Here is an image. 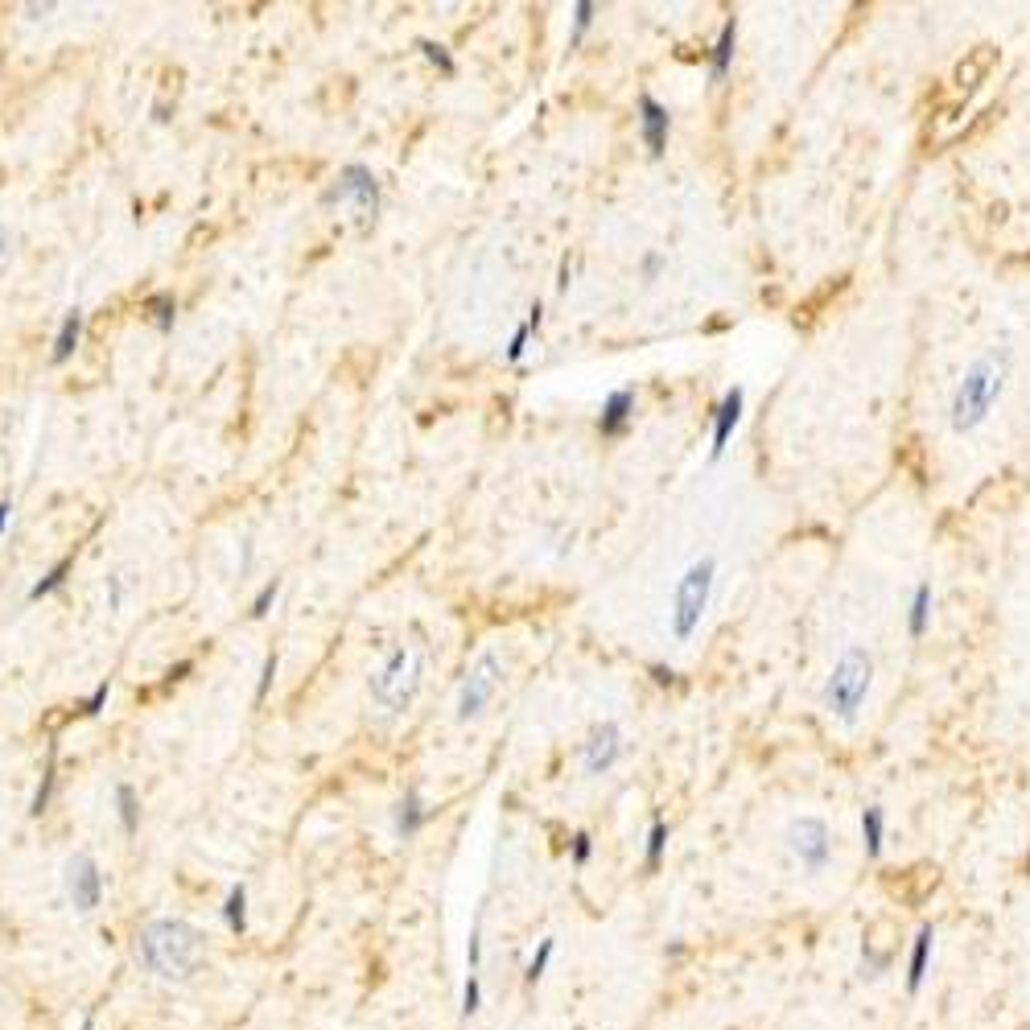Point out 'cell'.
Wrapping results in <instances>:
<instances>
[{"label": "cell", "instance_id": "9a60e30c", "mask_svg": "<svg viewBox=\"0 0 1030 1030\" xmlns=\"http://www.w3.org/2000/svg\"><path fill=\"white\" fill-rule=\"evenodd\" d=\"M932 952H936V932H932V923H923L911 940V956H907V989L911 993L923 989L927 969H932Z\"/></svg>", "mask_w": 1030, "mask_h": 1030}, {"label": "cell", "instance_id": "8992f818", "mask_svg": "<svg viewBox=\"0 0 1030 1030\" xmlns=\"http://www.w3.org/2000/svg\"><path fill=\"white\" fill-rule=\"evenodd\" d=\"M499 689H503V660H499V651H483V656L470 664L462 689H458L454 717H458V721H474L478 713H483V709L495 701Z\"/></svg>", "mask_w": 1030, "mask_h": 1030}, {"label": "cell", "instance_id": "4fadbf2b", "mask_svg": "<svg viewBox=\"0 0 1030 1030\" xmlns=\"http://www.w3.org/2000/svg\"><path fill=\"white\" fill-rule=\"evenodd\" d=\"M742 400H746L742 388H730L726 396H721V404L713 408V445H709L713 458L726 454V445H730V437H734V429L742 421Z\"/></svg>", "mask_w": 1030, "mask_h": 1030}, {"label": "cell", "instance_id": "7402d4cb", "mask_svg": "<svg viewBox=\"0 0 1030 1030\" xmlns=\"http://www.w3.org/2000/svg\"><path fill=\"white\" fill-rule=\"evenodd\" d=\"M862 845H866V857H882V845H886V812L882 808H862Z\"/></svg>", "mask_w": 1030, "mask_h": 1030}, {"label": "cell", "instance_id": "4dcf8cb0", "mask_svg": "<svg viewBox=\"0 0 1030 1030\" xmlns=\"http://www.w3.org/2000/svg\"><path fill=\"white\" fill-rule=\"evenodd\" d=\"M466 973H483V915L474 919L470 940H466Z\"/></svg>", "mask_w": 1030, "mask_h": 1030}, {"label": "cell", "instance_id": "83f0119b", "mask_svg": "<svg viewBox=\"0 0 1030 1030\" xmlns=\"http://www.w3.org/2000/svg\"><path fill=\"white\" fill-rule=\"evenodd\" d=\"M145 309L153 314L157 330H174V318H178V301L169 297V293H153V297L145 301Z\"/></svg>", "mask_w": 1030, "mask_h": 1030}, {"label": "cell", "instance_id": "277c9868", "mask_svg": "<svg viewBox=\"0 0 1030 1030\" xmlns=\"http://www.w3.org/2000/svg\"><path fill=\"white\" fill-rule=\"evenodd\" d=\"M713 577H717V561L701 557L676 581V598H672V635H676V643H689L701 631V618H705V606H709V594H713Z\"/></svg>", "mask_w": 1030, "mask_h": 1030}, {"label": "cell", "instance_id": "2e32d148", "mask_svg": "<svg viewBox=\"0 0 1030 1030\" xmlns=\"http://www.w3.org/2000/svg\"><path fill=\"white\" fill-rule=\"evenodd\" d=\"M631 412H635V392L631 388H614L602 404V417H598V433L602 437H618L631 425Z\"/></svg>", "mask_w": 1030, "mask_h": 1030}, {"label": "cell", "instance_id": "e575fe53", "mask_svg": "<svg viewBox=\"0 0 1030 1030\" xmlns=\"http://www.w3.org/2000/svg\"><path fill=\"white\" fill-rule=\"evenodd\" d=\"M277 594H281V581H277V577H272V581H264V586H260V594L252 598V618H264L272 606H277Z\"/></svg>", "mask_w": 1030, "mask_h": 1030}, {"label": "cell", "instance_id": "e0dca14e", "mask_svg": "<svg viewBox=\"0 0 1030 1030\" xmlns=\"http://www.w3.org/2000/svg\"><path fill=\"white\" fill-rule=\"evenodd\" d=\"M83 342V309H66L62 314V322H58V330H54V347H50V363L58 367V363H66L75 355V347Z\"/></svg>", "mask_w": 1030, "mask_h": 1030}, {"label": "cell", "instance_id": "6da1fadb", "mask_svg": "<svg viewBox=\"0 0 1030 1030\" xmlns=\"http://www.w3.org/2000/svg\"><path fill=\"white\" fill-rule=\"evenodd\" d=\"M136 965L165 985H186L211 965V940L178 915H157L136 932Z\"/></svg>", "mask_w": 1030, "mask_h": 1030}, {"label": "cell", "instance_id": "5bb4252c", "mask_svg": "<svg viewBox=\"0 0 1030 1030\" xmlns=\"http://www.w3.org/2000/svg\"><path fill=\"white\" fill-rule=\"evenodd\" d=\"M425 824H429V804H425V796L417 792V787H408V792L400 796V804H396V812H392V829H396L400 841H412L425 829Z\"/></svg>", "mask_w": 1030, "mask_h": 1030}, {"label": "cell", "instance_id": "f35d334b", "mask_svg": "<svg viewBox=\"0 0 1030 1030\" xmlns=\"http://www.w3.org/2000/svg\"><path fill=\"white\" fill-rule=\"evenodd\" d=\"M272 680H277V651H272V656L264 660V672H260V689H256V701H264V697H268Z\"/></svg>", "mask_w": 1030, "mask_h": 1030}, {"label": "cell", "instance_id": "b9f144b4", "mask_svg": "<svg viewBox=\"0 0 1030 1030\" xmlns=\"http://www.w3.org/2000/svg\"><path fill=\"white\" fill-rule=\"evenodd\" d=\"M9 524H13V503H0V536L9 532Z\"/></svg>", "mask_w": 1030, "mask_h": 1030}, {"label": "cell", "instance_id": "d4e9b609", "mask_svg": "<svg viewBox=\"0 0 1030 1030\" xmlns=\"http://www.w3.org/2000/svg\"><path fill=\"white\" fill-rule=\"evenodd\" d=\"M668 820H651V829H647V849H643V866L647 870H660V862H664V853H668Z\"/></svg>", "mask_w": 1030, "mask_h": 1030}, {"label": "cell", "instance_id": "ee69618b", "mask_svg": "<svg viewBox=\"0 0 1030 1030\" xmlns=\"http://www.w3.org/2000/svg\"><path fill=\"white\" fill-rule=\"evenodd\" d=\"M79 1030H95V1014H87V1018H83V1026H79Z\"/></svg>", "mask_w": 1030, "mask_h": 1030}, {"label": "cell", "instance_id": "ba28073f", "mask_svg": "<svg viewBox=\"0 0 1030 1030\" xmlns=\"http://www.w3.org/2000/svg\"><path fill=\"white\" fill-rule=\"evenodd\" d=\"M326 202H330V206H355L359 219L371 223L375 215H380V182H375V174H371L367 165L351 161V165L338 169L334 186L326 190Z\"/></svg>", "mask_w": 1030, "mask_h": 1030}, {"label": "cell", "instance_id": "f1b7e54d", "mask_svg": "<svg viewBox=\"0 0 1030 1030\" xmlns=\"http://www.w3.org/2000/svg\"><path fill=\"white\" fill-rule=\"evenodd\" d=\"M594 13H598L594 0H577V5H573V33H569V46H581V38H586L590 25H594Z\"/></svg>", "mask_w": 1030, "mask_h": 1030}, {"label": "cell", "instance_id": "8fae6325", "mask_svg": "<svg viewBox=\"0 0 1030 1030\" xmlns=\"http://www.w3.org/2000/svg\"><path fill=\"white\" fill-rule=\"evenodd\" d=\"M993 66H998V46L981 42V46L965 50V58H960L956 71H952V87H956L960 95H973V91L993 75Z\"/></svg>", "mask_w": 1030, "mask_h": 1030}, {"label": "cell", "instance_id": "44dd1931", "mask_svg": "<svg viewBox=\"0 0 1030 1030\" xmlns=\"http://www.w3.org/2000/svg\"><path fill=\"white\" fill-rule=\"evenodd\" d=\"M553 956H557V940H553V936H544V940L532 948L528 965H524V989H536V985L548 977V965H553Z\"/></svg>", "mask_w": 1030, "mask_h": 1030}, {"label": "cell", "instance_id": "d6a6232c", "mask_svg": "<svg viewBox=\"0 0 1030 1030\" xmlns=\"http://www.w3.org/2000/svg\"><path fill=\"white\" fill-rule=\"evenodd\" d=\"M841 289H845V277H837V281H829V285H820V289H816V293H812V301H808V305H800V309H796V322H800V318H804V322H808V318H812V314H816V309H820V305H824V301H829V297H837V293H841Z\"/></svg>", "mask_w": 1030, "mask_h": 1030}, {"label": "cell", "instance_id": "7c38bea8", "mask_svg": "<svg viewBox=\"0 0 1030 1030\" xmlns=\"http://www.w3.org/2000/svg\"><path fill=\"white\" fill-rule=\"evenodd\" d=\"M668 128H672V116H668V108L656 99V95H639V136H643V145H647V153L651 157H660L664 149H668Z\"/></svg>", "mask_w": 1030, "mask_h": 1030}, {"label": "cell", "instance_id": "5b68a950", "mask_svg": "<svg viewBox=\"0 0 1030 1030\" xmlns=\"http://www.w3.org/2000/svg\"><path fill=\"white\" fill-rule=\"evenodd\" d=\"M870 680H874V660L866 647H849L845 656L837 660L829 684H824V705L829 713H837L841 721H853L857 709H862L866 693H870Z\"/></svg>", "mask_w": 1030, "mask_h": 1030}, {"label": "cell", "instance_id": "f546056e", "mask_svg": "<svg viewBox=\"0 0 1030 1030\" xmlns=\"http://www.w3.org/2000/svg\"><path fill=\"white\" fill-rule=\"evenodd\" d=\"M417 46H421V54H425V58H429V62L437 66V71H441L445 79H450V75H458V62L450 58V50H445L441 42H429V38H421Z\"/></svg>", "mask_w": 1030, "mask_h": 1030}, {"label": "cell", "instance_id": "603a6c76", "mask_svg": "<svg viewBox=\"0 0 1030 1030\" xmlns=\"http://www.w3.org/2000/svg\"><path fill=\"white\" fill-rule=\"evenodd\" d=\"M54 783H58V746H50V759H46V771H42L38 792H33L29 816H46V812H50V800H54Z\"/></svg>", "mask_w": 1030, "mask_h": 1030}, {"label": "cell", "instance_id": "ac0fdd59", "mask_svg": "<svg viewBox=\"0 0 1030 1030\" xmlns=\"http://www.w3.org/2000/svg\"><path fill=\"white\" fill-rule=\"evenodd\" d=\"M734 46H738V21L730 17L726 25H721L713 50H709V79H713V83H721V79L730 75V66H734Z\"/></svg>", "mask_w": 1030, "mask_h": 1030}, {"label": "cell", "instance_id": "74e56055", "mask_svg": "<svg viewBox=\"0 0 1030 1030\" xmlns=\"http://www.w3.org/2000/svg\"><path fill=\"white\" fill-rule=\"evenodd\" d=\"M660 272H664V256L660 252H647L643 260H639V277L651 285V281H660Z\"/></svg>", "mask_w": 1030, "mask_h": 1030}, {"label": "cell", "instance_id": "836d02e7", "mask_svg": "<svg viewBox=\"0 0 1030 1030\" xmlns=\"http://www.w3.org/2000/svg\"><path fill=\"white\" fill-rule=\"evenodd\" d=\"M103 598H108V610H112V614H120V610H124V598H128V577H124V573H112L108 581H103Z\"/></svg>", "mask_w": 1030, "mask_h": 1030}, {"label": "cell", "instance_id": "8d00e7d4", "mask_svg": "<svg viewBox=\"0 0 1030 1030\" xmlns=\"http://www.w3.org/2000/svg\"><path fill=\"white\" fill-rule=\"evenodd\" d=\"M108 697H112V680H99L95 689H91V697L83 701V713H87V717H99L103 705H108Z\"/></svg>", "mask_w": 1030, "mask_h": 1030}, {"label": "cell", "instance_id": "d590c367", "mask_svg": "<svg viewBox=\"0 0 1030 1030\" xmlns=\"http://www.w3.org/2000/svg\"><path fill=\"white\" fill-rule=\"evenodd\" d=\"M594 857V837L590 833H573V841H569V862L573 866H586Z\"/></svg>", "mask_w": 1030, "mask_h": 1030}, {"label": "cell", "instance_id": "cb8c5ba5", "mask_svg": "<svg viewBox=\"0 0 1030 1030\" xmlns=\"http://www.w3.org/2000/svg\"><path fill=\"white\" fill-rule=\"evenodd\" d=\"M927 623H932V586H927V581H919V586H915V594H911V614H907V627H911V635L919 639V635L927 631Z\"/></svg>", "mask_w": 1030, "mask_h": 1030}, {"label": "cell", "instance_id": "7bdbcfd3", "mask_svg": "<svg viewBox=\"0 0 1030 1030\" xmlns=\"http://www.w3.org/2000/svg\"><path fill=\"white\" fill-rule=\"evenodd\" d=\"M569 277H573V268H569V260H565V264H561V281H557V289H561V293L569 289Z\"/></svg>", "mask_w": 1030, "mask_h": 1030}, {"label": "cell", "instance_id": "4316f807", "mask_svg": "<svg viewBox=\"0 0 1030 1030\" xmlns=\"http://www.w3.org/2000/svg\"><path fill=\"white\" fill-rule=\"evenodd\" d=\"M71 569H75V557H62V561H58V565H54V569L42 577V581H33V586H29V602H42V598H50V594L62 586V581H66V573H71Z\"/></svg>", "mask_w": 1030, "mask_h": 1030}, {"label": "cell", "instance_id": "52a82bcc", "mask_svg": "<svg viewBox=\"0 0 1030 1030\" xmlns=\"http://www.w3.org/2000/svg\"><path fill=\"white\" fill-rule=\"evenodd\" d=\"M62 886H66V903H71L79 915H95L103 907V895H108V878H103L99 862L91 853H71L62 866Z\"/></svg>", "mask_w": 1030, "mask_h": 1030}, {"label": "cell", "instance_id": "d6986e66", "mask_svg": "<svg viewBox=\"0 0 1030 1030\" xmlns=\"http://www.w3.org/2000/svg\"><path fill=\"white\" fill-rule=\"evenodd\" d=\"M223 923L231 936H248V886H231L223 899Z\"/></svg>", "mask_w": 1030, "mask_h": 1030}, {"label": "cell", "instance_id": "ffe728a7", "mask_svg": "<svg viewBox=\"0 0 1030 1030\" xmlns=\"http://www.w3.org/2000/svg\"><path fill=\"white\" fill-rule=\"evenodd\" d=\"M116 816H120L124 837L141 833V800H136V787H132V783H116Z\"/></svg>", "mask_w": 1030, "mask_h": 1030}, {"label": "cell", "instance_id": "7a4b0ae2", "mask_svg": "<svg viewBox=\"0 0 1030 1030\" xmlns=\"http://www.w3.org/2000/svg\"><path fill=\"white\" fill-rule=\"evenodd\" d=\"M1006 371H1010V355H1006V351H989V355H981V359L965 371V380L956 384L952 408H948V425H952L956 433H969V429H977V425L989 417V408L1002 400Z\"/></svg>", "mask_w": 1030, "mask_h": 1030}, {"label": "cell", "instance_id": "60d3db41", "mask_svg": "<svg viewBox=\"0 0 1030 1030\" xmlns=\"http://www.w3.org/2000/svg\"><path fill=\"white\" fill-rule=\"evenodd\" d=\"M651 680H656L660 689H668V684H676V672H672V668H664V664H651Z\"/></svg>", "mask_w": 1030, "mask_h": 1030}, {"label": "cell", "instance_id": "484cf974", "mask_svg": "<svg viewBox=\"0 0 1030 1030\" xmlns=\"http://www.w3.org/2000/svg\"><path fill=\"white\" fill-rule=\"evenodd\" d=\"M478 1010H483V973H466L462 977V998H458V1018L470 1022V1018H478Z\"/></svg>", "mask_w": 1030, "mask_h": 1030}, {"label": "cell", "instance_id": "ab89813d", "mask_svg": "<svg viewBox=\"0 0 1030 1030\" xmlns=\"http://www.w3.org/2000/svg\"><path fill=\"white\" fill-rule=\"evenodd\" d=\"M9 260H13V231L0 223V272L9 268Z\"/></svg>", "mask_w": 1030, "mask_h": 1030}, {"label": "cell", "instance_id": "3957f363", "mask_svg": "<svg viewBox=\"0 0 1030 1030\" xmlns=\"http://www.w3.org/2000/svg\"><path fill=\"white\" fill-rule=\"evenodd\" d=\"M421 672H425V656H421V647H412V643H392V647L384 651L380 668L371 672L367 693H371V701L380 705V709H388V713H404V709L412 705V697H417V689H421Z\"/></svg>", "mask_w": 1030, "mask_h": 1030}, {"label": "cell", "instance_id": "9c48e42d", "mask_svg": "<svg viewBox=\"0 0 1030 1030\" xmlns=\"http://www.w3.org/2000/svg\"><path fill=\"white\" fill-rule=\"evenodd\" d=\"M787 845H792V853L800 857V866L808 874H820L833 862V833L820 816H800L792 829H787Z\"/></svg>", "mask_w": 1030, "mask_h": 1030}, {"label": "cell", "instance_id": "30bf717a", "mask_svg": "<svg viewBox=\"0 0 1030 1030\" xmlns=\"http://www.w3.org/2000/svg\"><path fill=\"white\" fill-rule=\"evenodd\" d=\"M618 759H623V730L614 721H602V726L590 730L586 746H581V767H586V775H606L614 771Z\"/></svg>", "mask_w": 1030, "mask_h": 1030}, {"label": "cell", "instance_id": "1f68e13d", "mask_svg": "<svg viewBox=\"0 0 1030 1030\" xmlns=\"http://www.w3.org/2000/svg\"><path fill=\"white\" fill-rule=\"evenodd\" d=\"M532 334H536V330H532V322L524 318L520 326H515V334H511V342H507V351H503V359H507V363H520V359L528 355V342H532Z\"/></svg>", "mask_w": 1030, "mask_h": 1030}]
</instances>
